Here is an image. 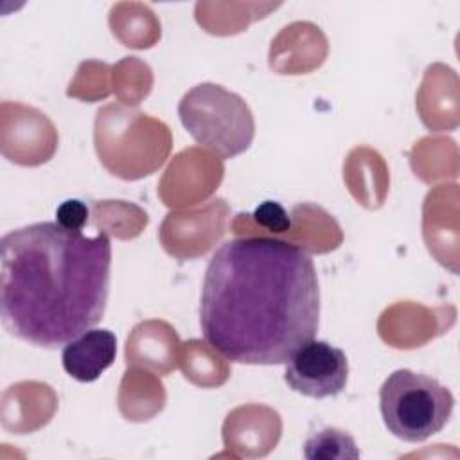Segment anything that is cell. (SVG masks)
Returning a JSON list of instances; mask_svg holds the SVG:
<instances>
[{
    "label": "cell",
    "instance_id": "cell-1",
    "mask_svg": "<svg viewBox=\"0 0 460 460\" xmlns=\"http://www.w3.org/2000/svg\"><path fill=\"white\" fill-rule=\"evenodd\" d=\"M320 288L311 255L275 237H237L208 261L199 302L207 343L244 365H280L314 340Z\"/></svg>",
    "mask_w": 460,
    "mask_h": 460
},
{
    "label": "cell",
    "instance_id": "cell-2",
    "mask_svg": "<svg viewBox=\"0 0 460 460\" xmlns=\"http://www.w3.org/2000/svg\"><path fill=\"white\" fill-rule=\"evenodd\" d=\"M111 243L32 223L0 241V316L14 338L41 349L65 347L101 322L110 293Z\"/></svg>",
    "mask_w": 460,
    "mask_h": 460
},
{
    "label": "cell",
    "instance_id": "cell-3",
    "mask_svg": "<svg viewBox=\"0 0 460 460\" xmlns=\"http://www.w3.org/2000/svg\"><path fill=\"white\" fill-rule=\"evenodd\" d=\"M95 149L111 174L122 180H138L165 162L171 133L164 122L147 113L122 104H108L95 117Z\"/></svg>",
    "mask_w": 460,
    "mask_h": 460
},
{
    "label": "cell",
    "instance_id": "cell-4",
    "mask_svg": "<svg viewBox=\"0 0 460 460\" xmlns=\"http://www.w3.org/2000/svg\"><path fill=\"white\" fill-rule=\"evenodd\" d=\"M189 135L221 160L244 153L255 137V120L244 99L221 84L199 83L178 104Z\"/></svg>",
    "mask_w": 460,
    "mask_h": 460
},
{
    "label": "cell",
    "instance_id": "cell-5",
    "mask_svg": "<svg viewBox=\"0 0 460 460\" xmlns=\"http://www.w3.org/2000/svg\"><path fill=\"white\" fill-rule=\"evenodd\" d=\"M455 399L435 377L410 368L394 370L379 388L386 429L404 442H424L451 419Z\"/></svg>",
    "mask_w": 460,
    "mask_h": 460
},
{
    "label": "cell",
    "instance_id": "cell-6",
    "mask_svg": "<svg viewBox=\"0 0 460 460\" xmlns=\"http://www.w3.org/2000/svg\"><path fill=\"white\" fill-rule=\"evenodd\" d=\"M347 379L349 359L345 352L323 340L304 343L286 361L284 381L305 397H334L345 390Z\"/></svg>",
    "mask_w": 460,
    "mask_h": 460
},
{
    "label": "cell",
    "instance_id": "cell-7",
    "mask_svg": "<svg viewBox=\"0 0 460 460\" xmlns=\"http://www.w3.org/2000/svg\"><path fill=\"white\" fill-rule=\"evenodd\" d=\"M117 338L110 329H88L70 340L61 352L65 372L81 383H92L113 365Z\"/></svg>",
    "mask_w": 460,
    "mask_h": 460
},
{
    "label": "cell",
    "instance_id": "cell-8",
    "mask_svg": "<svg viewBox=\"0 0 460 460\" xmlns=\"http://www.w3.org/2000/svg\"><path fill=\"white\" fill-rule=\"evenodd\" d=\"M304 456L307 460H356L359 458V449L347 431L322 428L304 442Z\"/></svg>",
    "mask_w": 460,
    "mask_h": 460
},
{
    "label": "cell",
    "instance_id": "cell-9",
    "mask_svg": "<svg viewBox=\"0 0 460 460\" xmlns=\"http://www.w3.org/2000/svg\"><path fill=\"white\" fill-rule=\"evenodd\" d=\"M253 219L273 234H284L291 228V217L279 201H262L253 210Z\"/></svg>",
    "mask_w": 460,
    "mask_h": 460
},
{
    "label": "cell",
    "instance_id": "cell-10",
    "mask_svg": "<svg viewBox=\"0 0 460 460\" xmlns=\"http://www.w3.org/2000/svg\"><path fill=\"white\" fill-rule=\"evenodd\" d=\"M88 207L81 199H65L56 210V223L66 230L81 232L88 221Z\"/></svg>",
    "mask_w": 460,
    "mask_h": 460
}]
</instances>
